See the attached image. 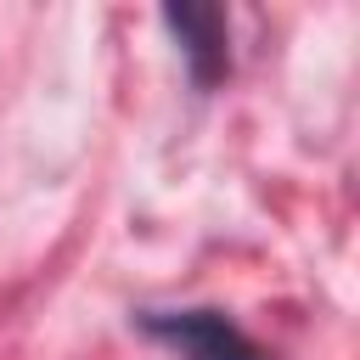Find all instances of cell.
Wrapping results in <instances>:
<instances>
[{"mask_svg": "<svg viewBox=\"0 0 360 360\" xmlns=\"http://www.w3.org/2000/svg\"><path fill=\"white\" fill-rule=\"evenodd\" d=\"M135 326L174 360H270L225 309H141Z\"/></svg>", "mask_w": 360, "mask_h": 360, "instance_id": "6da1fadb", "label": "cell"}, {"mask_svg": "<svg viewBox=\"0 0 360 360\" xmlns=\"http://www.w3.org/2000/svg\"><path fill=\"white\" fill-rule=\"evenodd\" d=\"M169 34L180 39V56L191 68V84H219L231 73V22L219 6H169L163 11Z\"/></svg>", "mask_w": 360, "mask_h": 360, "instance_id": "7a4b0ae2", "label": "cell"}]
</instances>
